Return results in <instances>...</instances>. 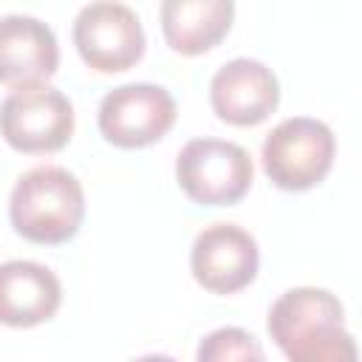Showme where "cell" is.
<instances>
[{
  "label": "cell",
  "instance_id": "cell-3",
  "mask_svg": "<svg viewBox=\"0 0 362 362\" xmlns=\"http://www.w3.org/2000/svg\"><path fill=\"white\" fill-rule=\"evenodd\" d=\"M337 153V139L331 127L311 116H288L272 127L263 139V170L280 189L303 192L317 187Z\"/></svg>",
  "mask_w": 362,
  "mask_h": 362
},
{
  "label": "cell",
  "instance_id": "cell-6",
  "mask_svg": "<svg viewBox=\"0 0 362 362\" xmlns=\"http://www.w3.org/2000/svg\"><path fill=\"white\" fill-rule=\"evenodd\" d=\"M74 45L88 68L99 74H119L141 59L144 28L130 6L99 0L79 8L74 20Z\"/></svg>",
  "mask_w": 362,
  "mask_h": 362
},
{
  "label": "cell",
  "instance_id": "cell-8",
  "mask_svg": "<svg viewBox=\"0 0 362 362\" xmlns=\"http://www.w3.org/2000/svg\"><path fill=\"white\" fill-rule=\"evenodd\" d=\"M192 277L212 294H235L246 288L260 266L257 240L238 223L204 226L189 252Z\"/></svg>",
  "mask_w": 362,
  "mask_h": 362
},
{
  "label": "cell",
  "instance_id": "cell-5",
  "mask_svg": "<svg viewBox=\"0 0 362 362\" xmlns=\"http://www.w3.org/2000/svg\"><path fill=\"white\" fill-rule=\"evenodd\" d=\"M74 133V105L51 85L14 88L0 102V136L20 153H54Z\"/></svg>",
  "mask_w": 362,
  "mask_h": 362
},
{
  "label": "cell",
  "instance_id": "cell-4",
  "mask_svg": "<svg viewBox=\"0 0 362 362\" xmlns=\"http://www.w3.org/2000/svg\"><path fill=\"white\" fill-rule=\"evenodd\" d=\"M255 178L249 153L226 139H189L175 156V181L189 201L204 206L238 204Z\"/></svg>",
  "mask_w": 362,
  "mask_h": 362
},
{
  "label": "cell",
  "instance_id": "cell-1",
  "mask_svg": "<svg viewBox=\"0 0 362 362\" xmlns=\"http://www.w3.org/2000/svg\"><path fill=\"white\" fill-rule=\"evenodd\" d=\"M266 328L288 362H359L356 339L345 328V308L328 288L283 291L269 308Z\"/></svg>",
  "mask_w": 362,
  "mask_h": 362
},
{
  "label": "cell",
  "instance_id": "cell-12",
  "mask_svg": "<svg viewBox=\"0 0 362 362\" xmlns=\"http://www.w3.org/2000/svg\"><path fill=\"white\" fill-rule=\"evenodd\" d=\"M232 0H164L161 31L173 51L184 57L215 48L232 28Z\"/></svg>",
  "mask_w": 362,
  "mask_h": 362
},
{
  "label": "cell",
  "instance_id": "cell-13",
  "mask_svg": "<svg viewBox=\"0 0 362 362\" xmlns=\"http://www.w3.org/2000/svg\"><path fill=\"white\" fill-rule=\"evenodd\" d=\"M195 362H266V354L249 331L223 325L198 342Z\"/></svg>",
  "mask_w": 362,
  "mask_h": 362
},
{
  "label": "cell",
  "instance_id": "cell-10",
  "mask_svg": "<svg viewBox=\"0 0 362 362\" xmlns=\"http://www.w3.org/2000/svg\"><path fill=\"white\" fill-rule=\"evenodd\" d=\"M59 68L54 31L31 14L0 17V82L14 88L45 85Z\"/></svg>",
  "mask_w": 362,
  "mask_h": 362
},
{
  "label": "cell",
  "instance_id": "cell-9",
  "mask_svg": "<svg viewBox=\"0 0 362 362\" xmlns=\"http://www.w3.org/2000/svg\"><path fill=\"white\" fill-rule=\"evenodd\" d=\"M209 102L221 122L252 127L266 122L280 105V82L269 65L249 57L223 62L209 82Z\"/></svg>",
  "mask_w": 362,
  "mask_h": 362
},
{
  "label": "cell",
  "instance_id": "cell-7",
  "mask_svg": "<svg viewBox=\"0 0 362 362\" xmlns=\"http://www.w3.org/2000/svg\"><path fill=\"white\" fill-rule=\"evenodd\" d=\"M178 107L167 88L153 82H127L107 90L99 102L102 136L124 150L156 144L173 124Z\"/></svg>",
  "mask_w": 362,
  "mask_h": 362
},
{
  "label": "cell",
  "instance_id": "cell-2",
  "mask_svg": "<svg viewBox=\"0 0 362 362\" xmlns=\"http://www.w3.org/2000/svg\"><path fill=\"white\" fill-rule=\"evenodd\" d=\"M8 218L17 235L31 243H65L85 221V192L74 173L40 164L23 173L8 198Z\"/></svg>",
  "mask_w": 362,
  "mask_h": 362
},
{
  "label": "cell",
  "instance_id": "cell-14",
  "mask_svg": "<svg viewBox=\"0 0 362 362\" xmlns=\"http://www.w3.org/2000/svg\"><path fill=\"white\" fill-rule=\"evenodd\" d=\"M133 362H175L173 356H164V354H147V356H139Z\"/></svg>",
  "mask_w": 362,
  "mask_h": 362
},
{
  "label": "cell",
  "instance_id": "cell-11",
  "mask_svg": "<svg viewBox=\"0 0 362 362\" xmlns=\"http://www.w3.org/2000/svg\"><path fill=\"white\" fill-rule=\"evenodd\" d=\"M62 303L59 277L37 260L0 263V322L31 328L57 314Z\"/></svg>",
  "mask_w": 362,
  "mask_h": 362
}]
</instances>
